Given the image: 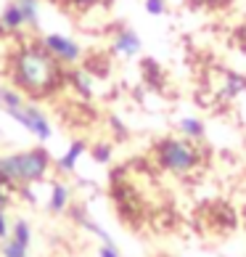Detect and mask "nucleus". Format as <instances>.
I'll return each mask as SVG.
<instances>
[{"mask_svg":"<svg viewBox=\"0 0 246 257\" xmlns=\"http://www.w3.org/2000/svg\"><path fill=\"white\" fill-rule=\"evenodd\" d=\"M11 80L27 96L40 98V96H51V93L61 88L66 82V72H64V64H59L37 43V45H24V48L14 53Z\"/></svg>","mask_w":246,"mask_h":257,"instance_id":"nucleus-1","label":"nucleus"},{"mask_svg":"<svg viewBox=\"0 0 246 257\" xmlns=\"http://www.w3.org/2000/svg\"><path fill=\"white\" fill-rule=\"evenodd\" d=\"M53 165V157L48 149L37 146V149H27V151H16V154H6L0 157V178L3 183L11 186H32L48 175V170Z\"/></svg>","mask_w":246,"mask_h":257,"instance_id":"nucleus-2","label":"nucleus"},{"mask_svg":"<svg viewBox=\"0 0 246 257\" xmlns=\"http://www.w3.org/2000/svg\"><path fill=\"white\" fill-rule=\"evenodd\" d=\"M154 159L159 162V167L164 173L172 175H191L193 170L204 162L201 149H196L193 141L188 138H177V136H167L154 144Z\"/></svg>","mask_w":246,"mask_h":257,"instance_id":"nucleus-3","label":"nucleus"},{"mask_svg":"<svg viewBox=\"0 0 246 257\" xmlns=\"http://www.w3.org/2000/svg\"><path fill=\"white\" fill-rule=\"evenodd\" d=\"M40 45L64 66H74V64L82 61V45L77 40H72V37H66V35L48 32V35L40 37Z\"/></svg>","mask_w":246,"mask_h":257,"instance_id":"nucleus-4","label":"nucleus"},{"mask_svg":"<svg viewBox=\"0 0 246 257\" xmlns=\"http://www.w3.org/2000/svg\"><path fill=\"white\" fill-rule=\"evenodd\" d=\"M111 51L122 59H135V56L143 51V40H140V35L135 30H130V27H122V30L114 32L111 37Z\"/></svg>","mask_w":246,"mask_h":257,"instance_id":"nucleus-5","label":"nucleus"},{"mask_svg":"<svg viewBox=\"0 0 246 257\" xmlns=\"http://www.w3.org/2000/svg\"><path fill=\"white\" fill-rule=\"evenodd\" d=\"M27 117H30V130L35 138H40V141H51V136H53V127H51V122H48V117L43 114V109L40 106H35V103H27Z\"/></svg>","mask_w":246,"mask_h":257,"instance_id":"nucleus-6","label":"nucleus"},{"mask_svg":"<svg viewBox=\"0 0 246 257\" xmlns=\"http://www.w3.org/2000/svg\"><path fill=\"white\" fill-rule=\"evenodd\" d=\"M175 127H177V133H180L183 138L193 141V144H198V141L206 138V125H204V119H201V117H193V114L180 117Z\"/></svg>","mask_w":246,"mask_h":257,"instance_id":"nucleus-7","label":"nucleus"},{"mask_svg":"<svg viewBox=\"0 0 246 257\" xmlns=\"http://www.w3.org/2000/svg\"><path fill=\"white\" fill-rule=\"evenodd\" d=\"M85 141H72L69 149L64 151V157H59V162H56V167L61 170V173H74V167H77V162L85 157Z\"/></svg>","mask_w":246,"mask_h":257,"instance_id":"nucleus-8","label":"nucleus"},{"mask_svg":"<svg viewBox=\"0 0 246 257\" xmlns=\"http://www.w3.org/2000/svg\"><path fill=\"white\" fill-rule=\"evenodd\" d=\"M27 27V22H24V16H22V11H19V6L16 3H8L6 8H3V14H0V30L3 32H19V30H24Z\"/></svg>","mask_w":246,"mask_h":257,"instance_id":"nucleus-9","label":"nucleus"},{"mask_svg":"<svg viewBox=\"0 0 246 257\" xmlns=\"http://www.w3.org/2000/svg\"><path fill=\"white\" fill-rule=\"evenodd\" d=\"M69 199H72V191H69V186H64V183H53L51 188V199H48V209L53 215H61L66 207H69Z\"/></svg>","mask_w":246,"mask_h":257,"instance_id":"nucleus-10","label":"nucleus"},{"mask_svg":"<svg viewBox=\"0 0 246 257\" xmlns=\"http://www.w3.org/2000/svg\"><path fill=\"white\" fill-rule=\"evenodd\" d=\"M19 6V11H22L27 27H37L40 24V0H14Z\"/></svg>","mask_w":246,"mask_h":257,"instance_id":"nucleus-11","label":"nucleus"},{"mask_svg":"<svg viewBox=\"0 0 246 257\" xmlns=\"http://www.w3.org/2000/svg\"><path fill=\"white\" fill-rule=\"evenodd\" d=\"M222 93L228 98H235V96H241V93H246V77L238 72H225V88Z\"/></svg>","mask_w":246,"mask_h":257,"instance_id":"nucleus-12","label":"nucleus"},{"mask_svg":"<svg viewBox=\"0 0 246 257\" xmlns=\"http://www.w3.org/2000/svg\"><path fill=\"white\" fill-rule=\"evenodd\" d=\"M69 82L82 93V96H93V77H90L88 69H72L69 72Z\"/></svg>","mask_w":246,"mask_h":257,"instance_id":"nucleus-13","label":"nucleus"},{"mask_svg":"<svg viewBox=\"0 0 246 257\" xmlns=\"http://www.w3.org/2000/svg\"><path fill=\"white\" fill-rule=\"evenodd\" d=\"M24 93L19 88H0V109H14V106H24Z\"/></svg>","mask_w":246,"mask_h":257,"instance_id":"nucleus-14","label":"nucleus"},{"mask_svg":"<svg viewBox=\"0 0 246 257\" xmlns=\"http://www.w3.org/2000/svg\"><path fill=\"white\" fill-rule=\"evenodd\" d=\"M11 239L30 249V244H32V228H30V223H27V220H16L11 225Z\"/></svg>","mask_w":246,"mask_h":257,"instance_id":"nucleus-15","label":"nucleus"},{"mask_svg":"<svg viewBox=\"0 0 246 257\" xmlns=\"http://www.w3.org/2000/svg\"><path fill=\"white\" fill-rule=\"evenodd\" d=\"M0 254L3 257H27V246H22L19 241H14L11 236L0 241Z\"/></svg>","mask_w":246,"mask_h":257,"instance_id":"nucleus-16","label":"nucleus"},{"mask_svg":"<svg viewBox=\"0 0 246 257\" xmlns=\"http://www.w3.org/2000/svg\"><path fill=\"white\" fill-rule=\"evenodd\" d=\"M143 8L148 16H164L167 14V0H143Z\"/></svg>","mask_w":246,"mask_h":257,"instance_id":"nucleus-17","label":"nucleus"},{"mask_svg":"<svg viewBox=\"0 0 246 257\" xmlns=\"http://www.w3.org/2000/svg\"><path fill=\"white\" fill-rule=\"evenodd\" d=\"M93 159H96L98 165H109V159H111V144L93 146Z\"/></svg>","mask_w":246,"mask_h":257,"instance_id":"nucleus-18","label":"nucleus"},{"mask_svg":"<svg viewBox=\"0 0 246 257\" xmlns=\"http://www.w3.org/2000/svg\"><path fill=\"white\" fill-rule=\"evenodd\" d=\"M98 257H122L119 249H117V244L114 241H101L98 246Z\"/></svg>","mask_w":246,"mask_h":257,"instance_id":"nucleus-19","label":"nucleus"},{"mask_svg":"<svg viewBox=\"0 0 246 257\" xmlns=\"http://www.w3.org/2000/svg\"><path fill=\"white\" fill-rule=\"evenodd\" d=\"M72 6H77V8H85V11H88V8H98V6H109L111 0H69Z\"/></svg>","mask_w":246,"mask_h":257,"instance_id":"nucleus-20","label":"nucleus"},{"mask_svg":"<svg viewBox=\"0 0 246 257\" xmlns=\"http://www.w3.org/2000/svg\"><path fill=\"white\" fill-rule=\"evenodd\" d=\"M8 236H11V225H8V217H6V212L0 209V241L8 239Z\"/></svg>","mask_w":246,"mask_h":257,"instance_id":"nucleus-21","label":"nucleus"},{"mask_svg":"<svg viewBox=\"0 0 246 257\" xmlns=\"http://www.w3.org/2000/svg\"><path fill=\"white\" fill-rule=\"evenodd\" d=\"M6 183H3V178H0V209L6 212V207H8V194H6Z\"/></svg>","mask_w":246,"mask_h":257,"instance_id":"nucleus-22","label":"nucleus"},{"mask_svg":"<svg viewBox=\"0 0 246 257\" xmlns=\"http://www.w3.org/2000/svg\"><path fill=\"white\" fill-rule=\"evenodd\" d=\"M109 122H111V127H114V130L119 133V138H125V136H127V130H125V125H122V122H119L117 117H109Z\"/></svg>","mask_w":246,"mask_h":257,"instance_id":"nucleus-23","label":"nucleus"}]
</instances>
